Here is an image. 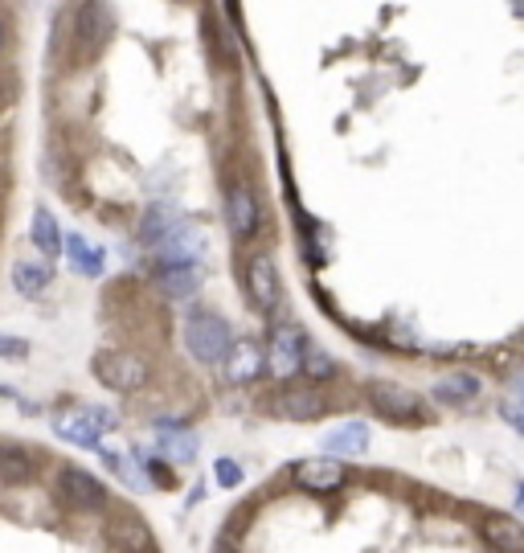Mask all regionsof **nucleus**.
Masks as SVG:
<instances>
[{
  "label": "nucleus",
  "mask_w": 524,
  "mask_h": 553,
  "mask_svg": "<svg viewBox=\"0 0 524 553\" xmlns=\"http://www.w3.org/2000/svg\"><path fill=\"white\" fill-rule=\"evenodd\" d=\"M484 537H488V545L500 549V553H520V549H524V533H520V525L508 521V517L488 521V525H484Z\"/></svg>",
  "instance_id": "22"
},
{
  "label": "nucleus",
  "mask_w": 524,
  "mask_h": 553,
  "mask_svg": "<svg viewBox=\"0 0 524 553\" xmlns=\"http://www.w3.org/2000/svg\"><path fill=\"white\" fill-rule=\"evenodd\" d=\"M156 259H160V267H193L197 263V238H193V230L177 222L156 242Z\"/></svg>",
  "instance_id": "8"
},
{
  "label": "nucleus",
  "mask_w": 524,
  "mask_h": 553,
  "mask_svg": "<svg viewBox=\"0 0 524 553\" xmlns=\"http://www.w3.org/2000/svg\"><path fill=\"white\" fill-rule=\"evenodd\" d=\"M29 353V345L21 336H0V357H9V361H21Z\"/></svg>",
  "instance_id": "27"
},
{
  "label": "nucleus",
  "mask_w": 524,
  "mask_h": 553,
  "mask_svg": "<svg viewBox=\"0 0 524 553\" xmlns=\"http://www.w3.org/2000/svg\"><path fill=\"white\" fill-rule=\"evenodd\" d=\"M29 480H33V459H29L21 447L5 443V447H0V484L21 488V484H29Z\"/></svg>",
  "instance_id": "19"
},
{
  "label": "nucleus",
  "mask_w": 524,
  "mask_h": 553,
  "mask_svg": "<svg viewBox=\"0 0 524 553\" xmlns=\"http://www.w3.org/2000/svg\"><path fill=\"white\" fill-rule=\"evenodd\" d=\"M217 484H226V488L242 484V467L234 459H217Z\"/></svg>",
  "instance_id": "26"
},
{
  "label": "nucleus",
  "mask_w": 524,
  "mask_h": 553,
  "mask_svg": "<svg viewBox=\"0 0 524 553\" xmlns=\"http://www.w3.org/2000/svg\"><path fill=\"white\" fill-rule=\"evenodd\" d=\"M181 222V214H177V205H168V201H156L148 214H144V222H140V238L148 242V246H156L172 226Z\"/></svg>",
  "instance_id": "20"
},
{
  "label": "nucleus",
  "mask_w": 524,
  "mask_h": 553,
  "mask_svg": "<svg viewBox=\"0 0 524 553\" xmlns=\"http://www.w3.org/2000/svg\"><path fill=\"white\" fill-rule=\"evenodd\" d=\"M58 488H62V496H66L74 508H86V513H95V508H107V504H111L107 488H103L91 472H82V467H62Z\"/></svg>",
  "instance_id": "5"
},
{
  "label": "nucleus",
  "mask_w": 524,
  "mask_h": 553,
  "mask_svg": "<svg viewBox=\"0 0 524 553\" xmlns=\"http://www.w3.org/2000/svg\"><path fill=\"white\" fill-rule=\"evenodd\" d=\"M111 29H115V13H111V5H103V0H91V5L78 13V37L86 46H99Z\"/></svg>",
  "instance_id": "15"
},
{
  "label": "nucleus",
  "mask_w": 524,
  "mask_h": 553,
  "mask_svg": "<svg viewBox=\"0 0 524 553\" xmlns=\"http://www.w3.org/2000/svg\"><path fill=\"white\" fill-rule=\"evenodd\" d=\"M299 369L308 373V377H316V381H324V377H336V361L324 353V349H316L312 340H303V353H299Z\"/></svg>",
  "instance_id": "25"
},
{
  "label": "nucleus",
  "mask_w": 524,
  "mask_h": 553,
  "mask_svg": "<svg viewBox=\"0 0 524 553\" xmlns=\"http://www.w3.org/2000/svg\"><path fill=\"white\" fill-rule=\"evenodd\" d=\"M303 336L295 324H279L271 332V349H267V369L275 377H295L299 373V353H303Z\"/></svg>",
  "instance_id": "6"
},
{
  "label": "nucleus",
  "mask_w": 524,
  "mask_h": 553,
  "mask_svg": "<svg viewBox=\"0 0 524 553\" xmlns=\"http://www.w3.org/2000/svg\"><path fill=\"white\" fill-rule=\"evenodd\" d=\"M95 377L103 386L119 390V394H136L148 386V365L131 353H99L95 357Z\"/></svg>",
  "instance_id": "2"
},
{
  "label": "nucleus",
  "mask_w": 524,
  "mask_h": 553,
  "mask_svg": "<svg viewBox=\"0 0 524 553\" xmlns=\"http://www.w3.org/2000/svg\"><path fill=\"white\" fill-rule=\"evenodd\" d=\"M50 283H54V267L46 259H21V263H13V287L21 295H41Z\"/></svg>",
  "instance_id": "16"
},
{
  "label": "nucleus",
  "mask_w": 524,
  "mask_h": 553,
  "mask_svg": "<svg viewBox=\"0 0 524 553\" xmlns=\"http://www.w3.org/2000/svg\"><path fill=\"white\" fill-rule=\"evenodd\" d=\"M107 537L123 553H156V537H152V529L140 517H119V521H111L107 525Z\"/></svg>",
  "instance_id": "10"
},
{
  "label": "nucleus",
  "mask_w": 524,
  "mask_h": 553,
  "mask_svg": "<svg viewBox=\"0 0 524 553\" xmlns=\"http://www.w3.org/2000/svg\"><path fill=\"white\" fill-rule=\"evenodd\" d=\"M58 435L78 443V447H99L103 443V427L91 418V410H70L58 418Z\"/></svg>",
  "instance_id": "14"
},
{
  "label": "nucleus",
  "mask_w": 524,
  "mask_h": 553,
  "mask_svg": "<svg viewBox=\"0 0 524 553\" xmlns=\"http://www.w3.org/2000/svg\"><path fill=\"white\" fill-rule=\"evenodd\" d=\"M295 484L308 488V492H336L344 484V463L336 455H324V459H303L295 467Z\"/></svg>",
  "instance_id": "7"
},
{
  "label": "nucleus",
  "mask_w": 524,
  "mask_h": 553,
  "mask_svg": "<svg viewBox=\"0 0 524 553\" xmlns=\"http://www.w3.org/2000/svg\"><path fill=\"white\" fill-rule=\"evenodd\" d=\"M479 390V377H471V373H451V377H443L439 386H434V398L439 402H447V406H459V402H471Z\"/></svg>",
  "instance_id": "21"
},
{
  "label": "nucleus",
  "mask_w": 524,
  "mask_h": 553,
  "mask_svg": "<svg viewBox=\"0 0 524 553\" xmlns=\"http://www.w3.org/2000/svg\"><path fill=\"white\" fill-rule=\"evenodd\" d=\"M369 406L389 422H418L422 418V402L402 386H389V381H369Z\"/></svg>",
  "instance_id": "4"
},
{
  "label": "nucleus",
  "mask_w": 524,
  "mask_h": 553,
  "mask_svg": "<svg viewBox=\"0 0 524 553\" xmlns=\"http://www.w3.org/2000/svg\"><path fill=\"white\" fill-rule=\"evenodd\" d=\"M222 361H226V381H254V377H262V369H267V357L258 353L254 340H230Z\"/></svg>",
  "instance_id": "9"
},
{
  "label": "nucleus",
  "mask_w": 524,
  "mask_h": 553,
  "mask_svg": "<svg viewBox=\"0 0 524 553\" xmlns=\"http://www.w3.org/2000/svg\"><path fill=\"white\" fill-rule=\"evenodd\" d=\"M160 287L172 300H189L197 291V271L193 267H160Z\"/></svg>",
  "instance_id": "23"
},
{
  "label": "nucleus",
  "mask_w": 524,
  "mask_h": 553,
  "mask_svg": "<svg viewBox=\"0 0 524 553\" xmlns=\"http://www.w3.org/2000/svg\"><path fill=\"white\" fill-rule=\"evenodd\" d=\"M156 443H160L164 459L181 463V467L197 459V435H189V431H181V427H168V422H160V431H156Z\"/></svg>",
  "instance_id": "17"
},
{
  "label": "nucleus",
  "mask_w": 524,
  "mask_h": 553,
  "mask_svg": "<svg viewBox=\"0 0 524 553\" xmlns=\"http://www.w3.org/2000/svg\"><path fill=\"white\" fill-rule=\"evenodd\" d=\"M230 324L222 320V316H213V312H193L189 316V328H185V345H189V353L197 357V361H205V365H217L226 357V349H230Z\"/></svg>",
  "instance_id": "1"
},
{
  "label": "nucleus",
  "mask_w": 524,
  "mask_h": 553,
  "mask_svg": "<svg viewBox=\"0 0 524 553\" xmlns=\"http://www.w3.org/2000/svg\"><path fill=\"white\" fill-rule=\"evenodd\" d=\"M283 418H299V422H312L320 414L332 410V402L320 394V390H283L279 394V406H275Z\"/></svg>",
  "instance_id": "12"
},
{
  "label": "nucleus",
  "mask_w": 524,
  "mask_h": 553,
  "mask_svg": "<svg viewBox=\"0 0 524 553\" xmlns=\"http://www.w3.org/2000/svg\"><path fill=\"white\" fill-rule=\"evenodd\" d=\"M365 443H369V431L361 427V422H348V427H340V431L324 435L328 455H340V451H365Z\"/></svg>",
  "instance_id": "24"
},
{
  "label": "nucleus",
  "mask_w": 524,
  "mask_h": 553,
  "mask_svg": "<svg viewBox=\"0 0 524 553\" xmlns=\"http://www.w3.org/2000/svg\"><path fill=\"white\" fill-rule=\"evenodd\" d=\"M0 41H5V29H0Z\"/></svg>",
  "instance_id": "28"
},
{
  "label": "nucleus",
  "mask_w": 524,
  "mask_h": 553,
  "mask_svg": "<svg viewBox=\"0 0 524 553\" xmlns=\"http://www.w3.org/2000/svg\"><path fill=\"white\" fill-rule=\"evenodd\" d=\"M226 222H230V230H234L238 242H246L258 230V205H254V193L246 185L230 189V197H226Z\"/></svg>",
  "instance_id": "11"
},
{
  "label": "nucleus",
  "mask_w": 524,
  "mask_h": 553,
  "mask_svg": "<svg viewBox=\"0 0 524 553\" xmlns=\"http://www.w3.org/2000/svg\"><path fill=\"white\" fill-rule=\"evenodd\" d=\"M246 291H250V300L262 316H271L283 300V283H279V271L275 263L267 259V254H254V259L246 263Z\"/></svg>",
  "instance_id": "3"
},
{
  "label": "nucleus",
  "mask_w": 524,
  "mask_h": 553,
  "mask_svg": "<svg viewBox=\"0 0 524 553\" xmlns=\"http://www.w3.org/2000/svg\"><path fill=\"white\" fill-rule=\"evenodd\" d=\"M62 246H66V263H70L78 275H86V279H99V275L107 271V254H103L99 246H91L82 234H66V238H62Z\"/></svg>",
  "instance_id": "13"
},
{
  "label": "nucleus",
  "mask_w": 524,
  "mask_h": 553,
  "mask_svg": "<svg viewBox=\"0 0 524 553\" xmlns=\"http://www.w3.org/2000/svg\"><path fill=\"white\" fill-rule=\"evenodd\" d=\"M29 238H33V246L46 254V259H54V254L62 250V230H58V218L50 214L46 205H37L33 209V230H29Z\"/></svg>",
  "instance_id": "18"
}]
</instances>
